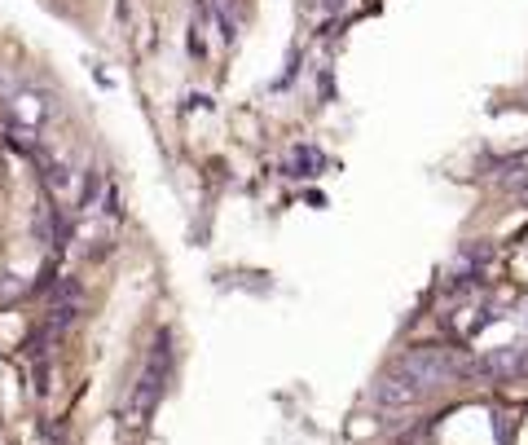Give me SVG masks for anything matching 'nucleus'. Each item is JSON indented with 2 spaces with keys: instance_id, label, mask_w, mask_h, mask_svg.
<instances>
[{
  "instance_id": "obj_2",
  "label": "nucleus",
  "mask_w": 528,
  "mask_h": 445,
  "mask_svg": "<svg viewBox=\"0 0 528 445\" xmlns=\"http://www.w3.org/2000/svg\"><path fill=\"white\" fill-rule=\"evenodd\" d=\"M203 9H208L211 22L220 27V36H225V40H234V36H238V22H243L238 0H203Z\"/></svg>"
},
{
  "instance_id": "obj_1",
  "label": "nucleus",
  "mask_w": 528,
  "mask_h": 445,
  "mask_svg": "<svg viewBox=\"0 0 528 445\" xmlns=\"http://www.w3.org/2000/svg\"><path fill=\"white\" fill-rule=\"evenodd\" d=\"M167 380H172V348H167V331H163L155 344V353H150V362L141 366L137 384L128 392V424H146V419H150L158 397L167 392Z\"/></svg>"
},
{
  "instance_id": "obj_3",
  "label": "nucleus",
  "mask_w": 528,
  "mask_h": 445,
  "mask_svg": "<svg viewBox=\"0 0 528 445\" xmlns=\"http://www.w3.org/2000/svg\"><path fill=\"white\" fill-rule=\"evenodd\" d=\"M31 234H36L45 247H57V238H62V225H57V217H53V208H45V203H40V208L31 212Z\"/></svg>"
}]
</instances>
